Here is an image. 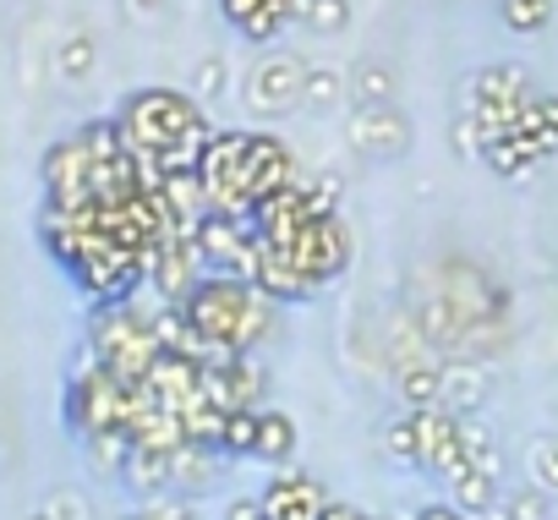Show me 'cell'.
I'll return each mask as SVG.
<instances>
[{
	"instance_id": "8fae6325",
	"label": "cell",
	"mask_w": 558,
	"mask_h": 520,
	"mask_svg": "<svg viewBox=\"0 0 558 520\" xmlns=\"http://www.w3.org/2000/svg\"><path fill=\"white\" fill-rule=\"evenodd\" d=\"M345 83H351V94H356L362 105H395V88H400L395 66H389V61H378V56H367Z\"/></svg>"
},
{
	"instance_id": "7c38bea8",
	"label": "cell",
	"mask_w": 558,
	"mask_h": 520,
	"mask_svg": "<svg viewBox=\"0 0 558 520\" xmlns=\"http://www.w3.org/2000/svg\"><path fill=\"white\" fill-rule=\"evenodd\" d=\"M94 61H99V45H94V34H88V28H72V34L56 45V72H61L66 83L88 77V72H94Z\"/></svg>"
},
{
	"instance_id": "ac0fdd59",
	"label": "cell",
	"mask_w": 558,
	"mask_h": 520,
	"mask_svg": "<svg viewBox=\"0 0 558 520\" xmlns=\"http://www.w3.org/2000/svg\"><path fill=\"white\" fill-rule=\"evenodd\" d=\"M498 17L509 34H542L553 23V0H498Z\"/></svg>"
},
{
	"instance_id": "6da1fadb",
	"label": "cell",
	"mask_w": 558,
	"mask_h": 520,
	"mask_svg": "<svg viewBox=\"0 0 558 520\" xmlns=\"http://www.w3.org/2000/svg\"><path fill=\"white\" fill-rule=\"evenodd\" d=\"M186 329L203 346V362H225V356H252L274 324V302L235 275H203L186 302H175Z\"/></svg>"
},
{
	"instance_id": "8992f818",
	"label": "cell",
	"mask_w": 558,
	"mask_h": 520,
	"mask_svg": "<svg viewBox=\"0 0 558 520\" xmlns=\"http://www.w3.org/2000/svg\"><path fill=\"white\" fill-rule=\"evenodd\" d=\"M351 148L362 159H400L411 148V116L400 105H362V116L351 121Z\"/></svg>"
},
{
	"instance_id": "30bf717a",
	"label": "cell",
	"mask_w": 558,
	"mask_h": 520,
	"mask_svg": "<svg viewBox=\"0 0 558 520\" xmlns=\"http://www.w3.org/2000/svg\"><path fill=\"white\" fill-rule=\"evenodd\" d=\"M252 455L257 460H268V465H286L291 455H296V422L286 416V411H257V444H252Z\"/></svg>"
},
{
	"instance_id": "3957f363",
	"label": "cell",
	"mask_w": 558,
	"mask_h": 520,
	"mask_svg": "<svg viewBox=\"0 0 558 520\" xmlns=\"http://www.w3.org/2000/svg\"><path fill=\"white\" fill-rule=\"evenodd\" d=\"M274 246V241H268ZM296 264V275L313 286V291H324L345 264H351V252H356V241H351V225L340 219V214H318L313 225H302L286 246H279Z\"/></svg>"
},
{
	"instance_id": "52a82bcc",
	"label": "cell",
	"mask_w": 558,
	"mask_h": 520,
	"mask_svg": "<svg viewBox=\"0 0 558 520\" xmlns=\"http://www.w3.org/2000/svg\"><path fill=\"white\" fill-rule=\"evenodd\" d=\"M263 520H324V509L335 504L329 487L318 476H302V471H286L263 487Z\"/></svg>"
},
{
	"instance_id": "5b68a950",
	"label": "cell",
	"mask_w": 558,
	"mask_h": 520,
	"mask_svg": "<svg viewBox=\"0 0 558 520\" xmlns=\"http://www.w3.org/2000/svg\"><path fill=\"white\" fill-rule=\"evenodd\" d=\"M296 154L279 143L274 132H252V148H246V214L257 219V208L268 197H279L291 181H296Z\"/></svg>"
},
{
	"instance_id": "9a60e30c",
	"label": "cell",
	"mask_w": 558,
	"mask_h": 520,
	"mask_svg": "<svg viewBox=\"0 0 558 520\" xmlns=\"http://www.w3.org/2000/svg\"><path fill=\"white\" fill-rule=\"evenodd\" d=\"M449 487H454V509H460V515H487V509L498 504V476L465 471V476H454Z\"/></svg>"
},
{
	"instance_id": "f1b7e54d",
	"label": "cell",
	"mask_w": 558,
	"mask_h": 520,
	"mask_svg": "<svg viewBox=\"0 0 558 520\" xmlns=\"http://www.w3.org/2000/svg\"><path fill=\"white\" fill-rule=\"evenodd\" d=\"M373 520H378V515H373Z\"/></svg>"
},
{
	"instance_id": "5bb4252c",
	"label": "cell",
	"mask_w": 558,
	"mask_h": 520,
	"mask_svg": "<svg viewBox=\"0 0 558 520\" xmlns=\"http://www.w3.org/2000/svg\"><path fill=\"white\" fill-rule=\"evenodd\" d=\"M400 395H405V406L411 411H427V406H438V362H405L400 367Z\"/></svg>"
},
{
	"instance_id": "603a6c76",
	"label": "cell",
	"mask_w": 558,
	"mask_h": 520,
	"mask_svg": "<svg viewBox=\"0 0 558 520\" xmlns=\"http://www.w3.org/2000/svg\"><path fill=\"white\" fill-rule=\"evenodd\" d=\"M225 520H263V504H257V498H230Z\"/></svg>"
},
{
	"instance_id": "7402d4cb",
	"label": "cell",
	"mask_w": 558,
	"mask_h": 520,
	"mask_svg": "<svg viewBox=\"0 0 558 520\" xmlns=\"http://www.w3.org/2000/svg\"><path fill=\"white\" fill-rule=\"evenodd\" d=\"M126 520H197V509H186V504H154V509L126 515Z\"/></svg>"
},
{
	"instance_id": "4fadbf2b",
	"label": "cell",
	"mask_w": 558,
	"mask_h": 520,
	"mask_svg": "<svg viewBox=\"0 0 558 520\" xmlns=\"http://www.w3.org/2000/svg\"><path fill=\"white\" fill-rule=\"evenodd\" d=\"M345 94H351L345 72H335V66H307V88H302V105H307V110H335V105H345Z\"/></svg>"
},
{
	"instance_id": "44dd1931",
	"label": "cell",
	"mask_w": 558,
	"mask_h": 520,
	"mask_svg": "<svg viewBox=\"0 0 558 520\" xmlns=\"http://www.w3.org/2000/svg\"><path fill=\"white\" fill-rule=\"evenodd\" d=\"M504 520H547V493H536V487L509 493L504 498Z\"/></svg>"
},
{
	"instance_id": "277c9868",
	"label": "cell",
	"mask_w": 558,
	"mask_h": 520,
	"mask_svg": "<svg viewBox=\"0 0 558 520\" xmlns=\"http://www.w3.org/2000/svg\"><path fill=\"white\" fill-rule=\"evenodd\" d=\"M302 88H307V61H302V56H291V50H268V56L246 72L241 99H246V110H252V116L274 121V116L302 110Z\"/></svg>"
},
{
	"instance_id": "ba28073f",
	"label": "cell",
	"mask_w": 558,
	"mask_h": 520,
	"mask_svg": "<svg viewBox=\"0 0 558 520\" xmlns=\"http://www.w3.org/2000/svg\"><path fill=\"white\" fill-rule=\"evenodd\" d=\"M219 12L230 17L235 34L263 45V39H279L296 23V0H219Z\"/></svg>"
},
{
	"instance_id": "484cf974",
	"label": "cell",
	"mask_w": 558,
	"mask_h": 520,
	"mask_svg": "<svg viewBox=\"0 0 558 520\" xmlns=\"http://www.w3.org/2000/svg\"><path fill=\"white\" fill-rule=\"evenodd\" d=\"M126 12L132 17H154V12H165V0H126Z\"/></svg>"
},
{
	"instance_id": "7a4b0ae2",
	"label": "cell",
	"mask_w": 558,
	"mask_h": 520,
	"mask_svg": "<svg viewBox=\"0 0 558 520\" xmlns=\"http://www.w3.org/2000/svg\"><path fill=\"white\" fill-rule=\"evenodd\" d=\"M159 340H154V313H137L132 302L105 307L99 329H94V367H105L121 384H143V373L154 367Z\"/></svg>"
},
{
	"instance_id": "cb8c5ba5",
	"label": "cell",
	"mask_w": 558,
	"mask_h": 520,
	"mask_svg": "<svg viewBox=\"0 0 558 520\" xmlns=\"http://www.w3.org/2000/svg\"><path fill=\"white\" fill-rule=\"evenodd\" d=\"M416 520H471V515H460L454 504H427V509H422Z\"/></svg>"
},
{
	"instance_id": "2e32d148",
	"label": "cell",
	"mask_w": 558,
	"mask_h": 520,
	"mask_svg": "<svg viewBox=\"0 0 558 520\" xmlns=\"http://www.w3.org/2000/svg\"><path fill=\"white\" fill-rule=\"evenodd\" d=\"M296 23H307L313 34H345L351 0H296Z\"/></svg>"
},
{
	"instance_id": "d6986e66",
	"label": "cell",
	"mask_w": 558,
	"mask_h": 520,
	"mask_svg": "<svg viewBox=\"0 0 558 520\" xmlns=\"http://www.w3.org/2000/svg\"><path fill=\"white\" fill-rule=\"evenodd\" d=\"M525 476H531V487L536 493H558V438H536L531 449H525Z\"/></svg>"
},
{
	"instance_id": "4316f807",
	"label": "cell",
	"mask_w": 558,
	"mask_h": 520,
	"mask_svg": "<svg viewBox=\"0 0 558 520\" xmlns=\"http://www.w3.org/2000/svg\"><path fill=\"white\" fill-rule=\"evenodd\" d=\"M536 105H542V116H547V121H553V126H558V94H542V99H536Z\"/></svg>"
},
{
	"instance_id": "9c48e42d",
	"label": "cell",
	"mask_w": 558,
	"mask_h": 520,
	"mask_svg": "<svg viewBox=\"0 0 558 520\" xmlns=\"http://www.w3.org/2000/svg\"><path fill=\"white\" fill-rule=\"evenodd\" d=\"M482 400H487V373H482L471 356H460V362H444V367H438V406H444V411L471 416Z\"/></svg>"
},
{
	"instance_id": "e0dca14e",
	"label": "cell",
	"mask_w": 558,
	"mask_h": 520,
	"mask_svg": "<svg viewBox=\"0 0 558 520\" xmlns=\"http://www.w3.org/2000/svg\"><path fill=\"white\" fill-rule=\"evenodd\" d=\"M257 411H263V406L225 411V427H219V455H252V444H257Z\"/></svg>"
},
{
	"instance_id": "d4e9b609",
	"label": "cell",
	"mask_w": 558,
	"mask_h": 520,
	"mask_svg": "<svg viewBox=\"0 0 558 520\" xmlns=\"http://www.w3.org/2000/svg\"><path fill=\"white\" fill-rule=\"evenodd\" d=\"M324 520H373V515H367V509H351V504H329Z\"/></svg>"
},
{
	"instance_id": "83f0119b",
	"label": "cell",
	"mask_w": 558,
	"mask_h": 520,
	"mask_svg": "<svg viewBox=\"0 0 558 520\" xmlns=\"http://www.w3.org/2000/svg\"><path fill=\"white\" fill-rule=\"evenodd\" d=\"M28 520H56V515H50V509H39V515H28Z\"/></svg>"
},
{
	"instance_id": "ffe728a7",
	"label": "cell",
	"mask_w": 558,
	"mask_h": 520,
	"mask_svg": "<svg viewBox=\"0 0 558 520\" xmlns=\"http://www.w3.org/2000/svg\"><path fill=\"white\" fill-rule=\"evenodd\" d=\"M225 77H230L225 56H203V61L192 66V94H197V99H214V94H225Z\"/></svg>"
}]
</instances>
